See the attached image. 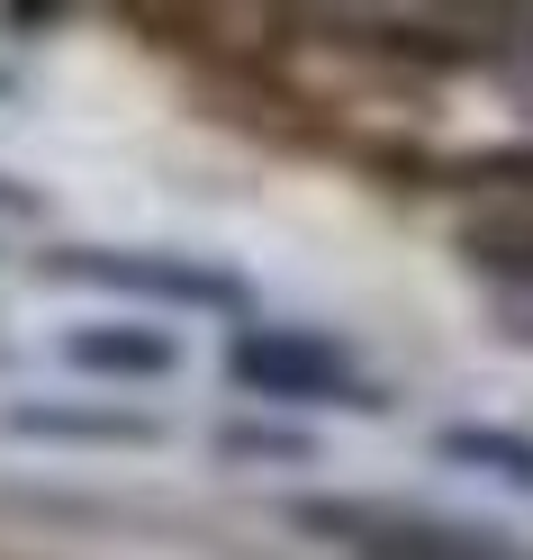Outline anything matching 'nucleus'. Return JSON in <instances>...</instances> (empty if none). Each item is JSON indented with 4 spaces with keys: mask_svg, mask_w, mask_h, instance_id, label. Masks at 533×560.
<instances>
[{
    "mask_svg": "<svg viewBox=\"0 0 533 560\" xmlns=\"http://www.w3.org/2000/svg\"><path fill=\"white\" fill-rule=\"evenodd\" d=\"M227 380L263 407H344V416H389V380L371 362H352L335 335L290 326V317H254L227 343Z\"/></svg>",
    "mask_w": 533,
    "mask_h": 560,
    "instance_id": "obj_1",
    "label": "nucleus"
},
{
    "mask_svg": "<svg viewBox=\"0 0 533 560\" xmlns=\"http://www.w3.org/2000/svg\"><path fill=\"white\" fill-rule=\"evenodd\" d=\"M37 271L63 280V290H109V299L136 307V317H154V307H190V317L254 326V290H244L227 262L172 254V244H55V254H37Z\"/></svg>",
    "mask_w": 533,
    "mask_h": 560,
    "instance_id": "obj_2",
    "label": "nucleus"
},
{
    "mask_svg": "<svg viewBox=\"0 0 533 560\" xmlns=\"http://www.w3.org/2000/svg\"><path fill=\"white\" fill-rule=\"evenodd\" d=\"M290 524L335 542L344 560H533V542L515 534H488V524H461V515H416L389 498H299Z\"/></svg>",
    "mask_w": 533,
    "mask_h": 560,
    "instance_id": "obj_3",
    "label": "nucleus"
},
{
    "mask_svg": "<svg viewBox=\"0 0 533 560\" xmlns=\"http://www.w3.org/2000/svg\"><path fill=\"white\" fill-rule=\"evenodd\" d=\"M46 353L82 380V389H163V380H182L190 371V343L172 335L163 317H136V307H109V317H73V326H55Z\"/></svg>",
    "mask_w": 533,
    "mask_h": 560,
    "instance_id": "obj_4",
    "label": "nucleus"
},
{
    "mask_svg": "<svg viewBox=\"0 0 533 560\" xmlns=\"http://www.w3.org/2000/svg\"><path fill=\"white\" fill-rule=\"evenodd\" d=\"M0 434L19 443H82V452H154L163 425L146 407H118V398H10L0 407Z\"/></svg>",
    "mask_w": 533,
    "mask_h": 560,
    "instance_id": "obj_5",
    "label": "nucleus"
},
{
    "mask_svg": "<svg viewBox=\"0 0 533 560\" xmlns=\"http://www.w3.org/2000/svg\"><path fill=\"white\" fill-rule=\"evenodd\" d=\"M434 452L471 479H497L507 498H533V434L524 425H488V416H461V425L434 434Z\"/></svg>",
    "mask_w": 533,
    "mask_h": 560,
    "instance_id": "obj_6",
    "label": "nucleus"
},
{
    "mask_svg": "<svg viewBox=\"0 0 533 560\" xmlns=\"http://www.w3.org/2000/svg\"><path fill=\"white\" fill-rule=\"evenodd\" d=\"M218 452L227 462H244V470H308L316 462V434H299V425H218Z\"/></svg>",
    "mask_w": 533,
    "mask_h": 560,
    "instance_id": "obj_7",
    "label": "nucleus"
},
{
    "mask_svg": "<svg viewBox=\"0 0 533 560\" xmlns=\"http://www.w3.org/2000/svg\"><path fill=\"white\" fill-rule=\"evenodd\" d=\"M0 208H27V190H10V182H0Z\"/></svg>",
    "mask_w": 533,
    "mask_h": 560,
    "instance_id": "obj_8",
    "label": "nucleus"
}]
</instances>
